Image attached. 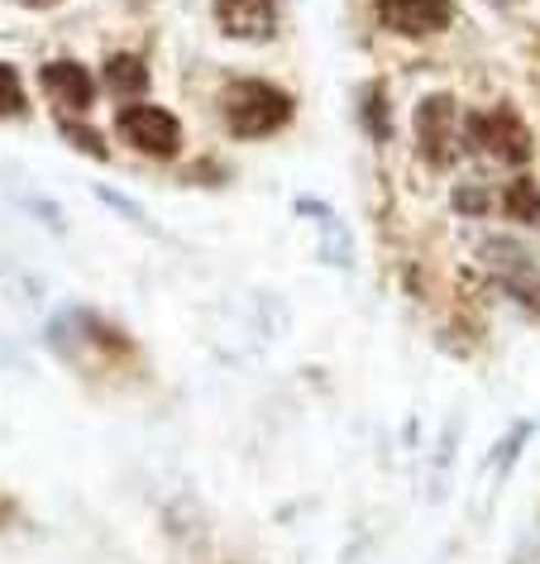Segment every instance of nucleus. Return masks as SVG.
I'll return each mask as SVG.
<instances>
[{
  "label": "nucleus",
  "instance_id": "1",
  "mask_svg": "<svg viewBox=\"0 0 540 564\" xmlns=\"http://www.w3.org/2000/svg\"><path fill=\"white\" fill-rule=\"evenodd\" d=\"M220 110H225V124H230L235 139H268L296 116L288 91L273 87V82H253V77L230 82Z\"/></svg>",
  "mask_w": 540,
  "mask_h": 564
},
{
  "label": "nucleus",
  "instance_id": "2",
  "mask_svg": "<svg viewBox=\"0 0 540 564\" xmlns=\"http://www.w3.org/2000/svg\"><path fill=\"white\" fill-rule=\"evenodd\" d=\"M417 149H421V159L431 167H454L460 163V149H464L460 101H454L450 91H431L417 106Z\"/></svg>",
  "mask_w": 540,
  "mask_h": 564
},
{
  "label": "nucleus",
  "instance_id": "3",
  "mask_svg": "<svg viewBox=\"0 0 540 564\" xmlns=\"http://www.w3.org/2000/svg\"><path fill=\"white\" fill-rule=\"evenodd\" d=\"M468 139L488 153V159L507 163V167H526L531 163V130H526V120L517 116L511 106H497V110H478V116H468Z\"/></svg>",
  "mask_w": 540,
  "mask_h": 564
},
{
  "label": "nucleus",
  "instance_id": "4",
  "mask_svg": "<svg viewBox=\"0 0 540 564\" xmlns=\"http://www.w3.org/2000/svg\"><path fill=\"white\" fill-rule=\"evenodd\" d=\"M116 130L125 134V144H134L139 153H149V159H173L182 149V124L173 110L163 106H149V101H134L120 110Z\"/></svg>",
  "mask_w": 540,
  "mask_h": 564
},
{
  "label": "nucleus",
  "instance_id": "5",
  "mask_svg": "<svg viewBox=\"0 0 540 564\" xmlns=\"http://www.w3.org/2000/svg\"><path fill=\"white\" fill-rule=\"evenodd\" d=\"M378 24L402 39H431L454 24V0H378Z\"/></svg>",
  "mask_w": 540,
  "mask_h": 564
},
{
  "label": "nucleus",
  "instance_id": "6",
  "mask_svg": "<svg viewBox=\"0 0 540 564\" xmlns=\"http://www.w3.org/2000/svg\"><path fill=\"white\" fill-rule=\"evenodd\" d=\"M216 24L230 39L263 44L278 34V0H216Z\"/></svg>",
  "mask_w": 540,
  "mask_h": 564
},
{
  "label": "nucleus",
  "instance_id": "7",
  "mask_svg": "<svg viewBox=\"0 0 540 564\" xmlns=\"http://www.w3.org/2000/svg\"><path fill=\"white\" fill-rule=\"evenodd\" d=\"M39 77H44V87H48L53 101H63V106H73V110H87V106L96 101V82H91V73H87L82 63H73V58L48 63Z\"/></svg>",
  "mask_w": 540,
  "mask_h": 564
},
{
  "label": "nucleus",
  "instance_id": "8",
  "mask_svg": "<svg viewBox=\"0 0 540 564\" xmlns=\"http://www.w3.org/2000/svg\"><path fill=\"white\" fill-rule=\"evenodd\" d=\"M106 87L116 96L149 91V63L139 58V53H110V58H106Z\"/></svg>",
  "mask_w": 540,
  "mask_h": 564
},
{
  "label": "nucleus",
  "instance_id": "9",
  "mask_svg": "<svg viewBox=\"0 0 540 564\" xmlns=\"http://www.w3.org/2000/svg\"><path fill=\"white\" fill-rule=\"evenodd\" d=\"M503 202H507V210L517 220H526V225H540V187L531 177H517L511 187L503 192Z\"/></svg>",
  "mask_w": 540,
  "mask_h": 564
},
{
  "label": "nucleus",
  "instance_id": "10",
  "mask_svg": "<svg viewBox=\"0 0 540 564\" xmlns=\"http://www.w3.org/2000/svg\"><path fill=\"white\" fill-rule=\"evenodd\" d=\"M364 124H368V134H374L378 144H388L392 124H388V101H382V87H368V96H364Z\"/></svg>",
  "mask_w": 540,
  "mask_h": 564
},
{
  "label": "nucleus",
  "instance_id": "11",
  "mask_svg": "<svg viewBox=\"0 0 540 564\" xmlns=\"http://www.w3.org/2000/svg\"><path fill=\"white\" fill-rule=\"evenodd\" d=\"M0 116H24V87L10 63H0Z\"/></svg>",
  "mask_w": 540,
  "mask_h": 564
},
{
  "label": "nucleus",
  "instance_id": "12",
  "mask_svg": "<svg viewBox=\"0 0 540 564\" xmlns=\"http://www.w3.org/2000/svg\"><path fill=\"white\" fill-rule=\"evenodd\" d=\"M67 144H77L82 153H91V159H106V139L101 134H91V124H77V120H63L58 124Z\"/></svg>",
  "mask_w": 540,
  "mask_h": 564
},
{
  "label": "nucleus",
  "instance_id": "13",
  "mask_svg": "<svg viewBox=\"0 0 540 564\" xmlns=\"http://www.w3.org/2000/svg\"><path fill=\"white\" fill-rule=\"evenodd\" d=\"M483 202H488V196H483L478 187H464V192H454V206H460L464 216H483V210H488Z\"/></svg>",
  "mask_w": 540,
  "mask_h": 564
},
{
  "label": "nucleus",
  "instance_id": "14",
  "mask_svg": "<svg viewBox=\"0 0 540 564\" xmlns=\"http://www.w3.org/2000/svg\"><path fill=\"white\" fill-rule=\"evenodd\" d=\"M24 6H39V10H44V6H58V0H24Z\"/></svg>",
  "mask_w": 540,
  "mask_h": 564
},
{
  "label": "nucleus",
  "instance_id": "15",
  "mask_svg": "<svg viewBox=\"0 0 540 564\" xmlns=\"http://www.w3.org/2000/svg\"><path fill=\"white\" fill-rule=\"evenodd\" d=\"M493 6H517V0H493Z\"/></svg>",
  "mask_w": 540,
  "mask_h": 564
}]
</instances>
